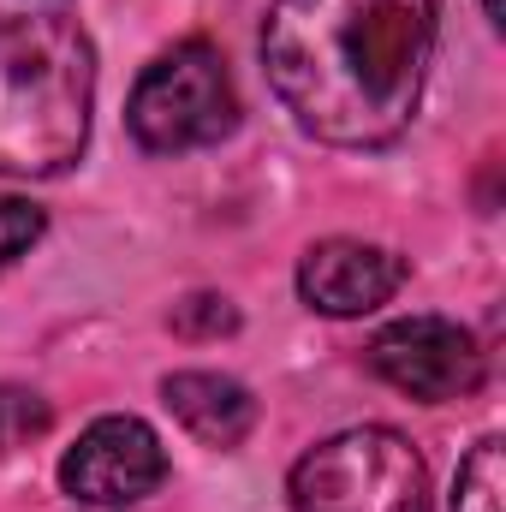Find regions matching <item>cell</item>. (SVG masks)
Returning <instances> with one entry per match:
<instances>
[{"instance_id": "cell-1", "label": "cell", "mask_w": 506, "mask_h": 512, "mask_svg": "<svg viewBox=\"0 0 506 512\" xmlns=\"http://www.w3.org/2000/svg\"><path fill=\"white\" fill-rule=\"evenodd\" d=\"M435 54V0H274L262 72L286 114L340 149H381L411 126Z\"/></svg>"}, {"instance_id": "cell-2", "label": "cell", "mask_w": 506, "mask_h": 512, "mask_svg": "<svg viewBox=\"0 0 506 512\" xmlns=\"http://www.w3.org/2000/svg\"><path fill=\"white\" fill-rule=\"evenodd\" d=\"M96 48L66 12H0V173L54 179L90 143Z\"/></svg>"}, {"instance_id": "cell-3", "label": "cell", "mask_w": 506, "mask_h": 512, "mask_svg": "<svg viewBox=\"0 0 506 512\" xmlns=\"http://www.w3.org/2000/svg\"><path fill=\"white\" fill-rule=\"evenodd\" d=\"M292 512H429V465L399 429H340L292 465Z\"/></svg>"}, {"instance_id": "cell-4", "label": "cell", "mask_w": 506, "mask_h": 512, "mask_svg": "<svg viewBox=\"0 0 506 512\" xmlns=\"http://www.w3.org/2000/svg\"><path fill=\"white\" fill-rule=\"evenodd\" d=\"M126 126L149 155H185V149L221 143L239 126V90H233L221 48L191 36L155 54L131 90Z\"/></svg>"}, {"instance_id": "cell-5", "label": "cell", "mask_w": 506, "mask_h": 512, "mask_svg": "<svg viewBox=\"0 0 506 512\" xmlns=\"http://www.w3.org/2000/svg\"><path fill=\"white\" fill-rule=\"evenodd\" d=\"M370 370L393 393L417 399V405H447V399H471L483 387V352L477 340L447 322V316H399L370 340Z\"/></svg>"}, {"instance_id": "cell-6", "label": "cell", "mask_w": 506, "mask_h": 512, "mask_svg": "<svg viewBox=\"0 0 506 512\" xmlns=\"http://www.w3.org/2000/svg\"><path fill=\"white\" fill-rule=\"evenodd\" d=\"M161 483H167V447L143 417H96L60 459V489L78 507L120 512L149 501Z\"/></svg>"}, {"instance_id": "cell-7", "label": "cell", "mask_w": 506, "mask_h": 512, "mask_svg": "<svg viewBox=\"0 0 506 512\" xmlns=\"http://www.w3.org/2000/svg\"><path fill=\"white\" fill-rule=\"evenodd\" d=\"M405 286V256L370 239H322L298 262V292L322 316H370Z\"/></svg>"}, {"instance_id": "cell-8", "label": "cell", "mask_w": 506, "mask_h": 512, "mask_svg": "<svg viewBox=\"0 0 506 512\" xmlns=\"http://www.w3.org/2000/svg\"><path fill=\"white\" fill-rule=\"evenodd\" d=\"M161 399H167V411H173L203 447H221V453L239 447L256 429L251 387L233 382V376H221V370H179V376L161 382Z\"/></svg>"}, {"instance_id": "cell-9", "label": "cell", "mask_w": 506, "mask_h": 512, "mask_svg": "<svg viewBox=\"0 0 506 512\" xmlns=\"http://www.w3.org/2000/svg\"><path fill=\"white\" fill-rule=\"evenodd\" d=\"M453 512H506V465L501 441H477L471 459L459 465V489H453Z\"/></svg>"}, {"instance_id": "cell-10", "label": "cell", "mask_w": 506, "mask_h": 512, "mask_svg": "<svg viewBox=\"0 0 506 512\" xmlns=\"http://www.w3.org/2000/svg\"><path fill=\"white\" fill-rule=\"evenodd\" d=\"M48 423H54V411H48V399H42V393L0 382V453L30 447L36 435H48Z\"/></svg>"}, {"instance_id": "cell-11", "label": "cell", "mask_w": 506, "mask_h": 512, "mask_svg": "<svg viewBox=\"0 0 506 512\" xmlns=\"http://www.w3.org/2000/svg\"><path fill=\"white\" fill-rule=\"evenodd\" d=\"M42 227H48V221H42V209H36V203H24V197H6V191H0V268H12L18 256L30 251V245L42 239Z\"/></svg>"}, {"instance_id": "cell-12", "label": "cell", "mask_w": 506, "mask_h": 512, "mask_svg": "<svg viewBox=\"0 0 506 512\" xmlns=\"http://www.w3.org/2000/svg\"><path fill=\"white\" fill-rule=\"evenodd\" d=\"M173 328L179 334H227V328H239V310L215 292H197V298L173 304Z\"/></svg>"}, {"instance_id": "cell-13", "label": "cell", "mask_w": 506, "mask_h": 512, "mask_svg": "<svg viewBox=\"0 0 506 512\" xmlns=\"http://www.w3.org/2000/svg\"><path fill=\"white\" fill-rule=\"evenodd\" d=\"M483 12H489V24H495V30L506 24V6H501V0H483Z\"/></svg>"}]
</instances>
